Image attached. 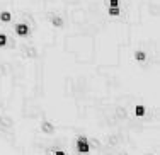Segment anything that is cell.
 Returning <instances> with one entry per match:
<instances>
[{
	"instance_id": "cell-1",
	"label": "cell",
	"mask_w": 160,
	"mask_h": 155,
	"mask_svg": "<svg viewBox=\"0 0 160 155\" xmlns=\"http://www.w3.org/2000/svg\"><path fill=\"white\" fill-rule=\"evenodd\" d=\"M77 150L80 153H89L90 152V147H89V140L85 137H80L77 140Z\"/></svg>"
},
{
	"instance_id": "cell-2",
	"label": "cell",
	"mask_w": 160,
	"mask_h": 155,
	"mask_svg": "<svg viewBox=\"0 0 160 155\" xmlns=\"http://www.w3.org/2000/svg\"><path fill=\"white\" fill-rule=\"evenodd\" d=\"M16 34L17 36H28L29 34V28H28V24H16Z\"/></svg>"
},
{
	"instance_id": "cell-3",
	"label": "cell",
	"mask_w": 160,
	"mask_h": 155,
	"mask_svg": "<svg viewBox=\"0 0 160 155\" xmlns=\"http://www.w3.org/2000/svg\"><path fill=\"white\" fill-rule=\"evenodd\" d=\"M41 131L46 133V135H51L53 131H55V126H53L49 121H43V123H41Z\"/></svg>"
},
{
	"instance_id": "cell-4",
	"label": "cell",
	"mask_w": 160,
	"mask_h": 155,
	"mask_svg": "<svg viewBox=\"0 0 160 155\" xmlns=\"http://www.w3.org/2000/svg\"><path fill=\"white\" fill-rule=\"evenodd\" d=\"M49 19H51L53 26H56V28H62L63 26V17L56 16V14H49Z\"/></svg>"
},
{
	"instance_id": "cell-5",
	"label": "cell",
	"mask_w": 160,
	"mask_h": 155,
	"mask_svg": "<svg viewBox=\"0 0 160 155\" xmlns=\"http://www.w3.org/2000/svg\"><path fill=\"white\" fill-rule=\"evenodd\" d=\"M116 118H118V119H126V118H128L126 109H124V108H118V109H116Z\"/></svg>"
},
{
	"instance_id": "cell-6",
	"label": "cell",
	"mask_w": 160,
	"mask_h": 155,
	"mask_svg": "<svg viewBox=\"0 0 160 155\" xmlns=\"http://www.w3.org/2000/svg\"><path fill=\"white\" fill-rule=\"evenodd\" d=\"M2 123H3V126H5V130L14 126V121H12V118H9V116H2Z\"/></svg>"
},
{
	"instance_id": "cell-7",
	"label": "cell",
	"mask_w": 160,
	"mask_h": 155,
	"mask_svg": "<svg viewBox=\"0 0 160 155\" xmlns=\"http://www.w3.org/2000/svg\"><path fill=\"white\" fill-rule=\"evenodd\" d=\"M26 55H28L29 58H36V55H38L36 48H34V46H28V48H26Z\"/></svg>"
},
{
	"instance_id": "cell-8",
	"label": "cell",
	"mask_w": 160,
	"mask_h": 155,
	"mask_svg": "<svg viewBox=\"0 0 160 155\" xmlns=\"http://www.w3.org/2000/svg\"><path fill=\"white\" fill-rule=\"evenodd\" d=\"M10 19H12V16H10V12H7V10L0 12V21H2V22H10Z\"/></svg>"
},
{
	"instance_id": "cell-9",
	"label": "cell",
	"mask_w": 160,
	"mask_h": 155,
	"mask_svg": "<svg viewBox=\"0 0 160 155\" xmlns=\"http://www.w3.org/2000/svg\"><path fill=\"white\" fill-rule=\"evenodd\" d=\"M135 58L138 60V62H145V60H147V53H145V51H136L135 53Z\"/></svg>"
},
{
	"instance_id": "cell-10",
	"label": "cell",
	"mask_w": 160,
	"mask_h": 155,
	"mask_svg": "<svg viewBox=\"0 0 160 155\" xmlns=\"http://www.w3.org/2000/svg\"><path fill=\"white\" fill-rule=\"evenodd\" d=\"M89 147H92V148H97V150H101V142H99V140H96V138H92V140H90V142H89Z\"/></svg>"
},
{
	"instance_id": "cell-11",
	"label": "cell",
	"mask_w": 160,
	"mask_h": 155,
	"mask_svg": "<svg viewBox=\"0 0 160 155\" xmlns=\"http://www.w3.org/2000/svg\"><path fill=\"white\" fill-rule=\"evenodd\" d=\"M118 143H119V138H118L116 135H111V137H109V145H111V147H116Z\"/></svg>"
},
{
	"instance_id": "cell-12",
	"label": "cell",
	"mask_w": 160,
	"mask_h": 155,
	"mask_svg": "<svg viewBox=\"0 0 160 155\" xmlns=\"http://www.w3.org/2000/svg\"><path fill=\"white\" fill-rule=\"evenodd\" d=\"M109 16H112V17L119 16V7H111L109 9Z\"/></svg>"
},
{
	"instance_id": "cell-13",
	"label": "cell",
	"mask_w": 160,
	"mask_h": 155,
	"mask_svg": "<svg viewBox=\"0 0 160 155\" xmlns=\"http://www.w3.org/2000/svg\"><path fill=\"white\" fill-rule=\"evenodd\" d=\"M135 111H136V116H143L145 114V108H143V106H136Z\"/></svg>"
},
{
	"instance_id": "cell-14",
	"label": "cell",
	"mask_w": 160,
	"mask_h": 155,
	"mask_svg": "<svg viewBox=\"0 0 160 155\" xmlns=\"http://www.w3.org/2000/svg\"><path fill=\"white\" fill-rule=\"evenodd\" d=\"M5 44H9L10 48H16V41H14V38H7V43Z\"/></svg>"
},
{
	"instance_id": "cell-15",
	"label": "cell",
	"mask_w": 160,
	"mask_h": 155,
	"mask_svg": "<svg viewBox=\"0 0 160 155\" xmlns=\"http://www.w3.org/2000/svg\"><path fill=\"white\" fill-rule=\"evenodd\" d=\"M5 43H7V36L5 34H0V48L5 46Z\"/></svg>"
},
{
	"instance_id": "cell-16",
	"label": "cell",
	"mask_w": 160,
	"mask_h": 155,
	"mask_svg": "<svg viewBox=\"0 0 160 155\" xmlns=\"http://www.w3.org/2000/svg\"><path fill=\"white\" fill-rule=\"evenodd\" d=\"M109 5L111 7H119V0H109Z\"/></svg>"
},
{
	"instance_id": "cell-17",
	"label": "cell",
	"mask_w": 160,
	"mask_h": 155,
	"mask_svg": "<svg viewBox=\"0 0 160 155\" xmlns=\"http://www.w3.org/2000/svg\"><path fill=\"white\" fill-rule=\"evenodd\" d=\"M55 155H65V152H63V150H56Z\"/></svg>"
},
{
	"instance_id": "cell-18",
	"label": "cell",
	"mask_w": 160,
	"mask_h": 155,
	"mask_svg": "<svg viewBox=\"0 0 160 155\" xmlns=\"http://www.w3.org/2000/svg\"><path fill=\"white\" fill-rule=\"evenodd\" d=\"M0 130H5V126H3V123H2V116H0Z\"/></svg>"
},
{
	"instance_id": "cell-19",
	"label": "cell",
	"mask_w": 160,
	"mask_h": 155,
	"mask_svg": "<svg viewBox=\"0 0 160 155\" xmlns=\"http://www.w3.org/2000/svg\"><path fill=\"white\" fill-rule=\"evenodd\" d=\"M119 155H128V153H126V152H121V153H119Z\"/></svg>"
},
{
	"instance_id": "cell-20",
	"label": "cell",
	"mask_w": 160,
	"mask_h": 155,
	"mask_svg": "<svg viewBox=\"0 0 160 155\" xmlns=\"http://www.w3.org/2000/svg\"><path fill=\"white\" fill-rule=\"evenodd\" d=\"M147 155H155V153H147Z\"/></svg>"
},
{
	"instance_id": "cell-21",
	"label": "cell",
	"mask_w": 160,
	"mask_h": 155,
	"mask_svg": "<svg viewBox=\"0 0 160 155\" xmlns=\"http://www.w3.org/2000/svg\"><path fill=\"white\" fill-rule=\"evenodd\" d=\"M77 155H83V153H77Z\"/></svg>"
}]
</instances>
